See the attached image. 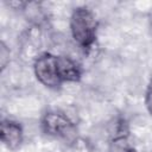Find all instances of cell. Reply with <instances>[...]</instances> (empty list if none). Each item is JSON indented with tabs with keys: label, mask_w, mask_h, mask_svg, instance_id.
<instances>
[{
	"label": "cell",
	"mask_w": 152,
	"mask_h": 152,
	"mask_svg": "<svg viewBox=\"0 0 152 152\" xmlns=\"http://www.w3.org/2000/svg\"><path fill=\"white\" fill-rule=\"evenodd\" d=\"M150 20H151V27H152V14H151V19Z\"/></svg>",
	"instance_id": "8"
},
{
	"label": "cell",
	"mask_w": 152,
	"mask_h": 152,
	"mask_svg": "<svg viewBox=\"0 0 152 152\" xmlns=\"http://www.w3.org/2000/svg\"><path fill=\"white\" fill-rule=\"evenodd\" d=\"M42 129L45 134L71 142L77 137V129L75 124L63 113L50 110L42 118Z\"/></svg>",
	"instance_id": "3"
},
{
	"label": "cell",
	"mask_w": 152,
	"mask_h": 152,
	"mask_svg": "<svg viewBox=\"0 0 152 152\" xmlns=\"http://www.w3.org/2000/svg\"><path fill=\"white\" fill-rule=\"evenodd\" d=\"M0 55H1V68L4 69L5 68V65H6V61H8L10 58V51L7 50V48L5 46V44L4 43H1V48H0Z\"/></svg>",
	"instance_id": "7"
},
{
	"label": "cell",
	"mask_w": 152,
	"mask_h": 152,
	"mask_svg": "<svg viewBox=\"0 0 152 152\" xmlns=\"http://www.w3.org/2000/svg\"><path fill=\"white\" fill-rule=\"evenodd\" d=\"M99 21L87 6L76 7L70 17V32L75 43L88 53L96 42Z\"/></svg>",
	"instance_id": "2"
},
{
	"label": "cell",
	"mask_w": 152,
	"mask_h": 152,
	"mask_svg": "<svg viewBox=\"0 0 152 152\" xmlns=\"http://www.w3.org/2000/svg\"><path fill=\"white\" fill-rule=\"evenodd\" d=\"M0 126H1L0 137L4 145L11 150H15L17 147H19L24 138V131L21 125L17 121L4 119L1 120Z\"/></svg>",
	"instance_id": "4"
},
{
	"label": "cell",
	"mask_w": 152,
	"mask_h": 152,
	"mask_svg": "<svg viewBox=\"0 0 152 152\" xmlns=\"http://www.w3.org/2000/svg\"><path fill=\"white\" fill-rule=\"evenodd\" d=\"M145 104L147 108V112L150 113V115L152 116V77L148 82L147 89H146V94H145Z\"/></svg>",
	"instance_id": "6"
},
{
	"label": "cell",
	"mask_w": 152,
	"mask_h": 152,
	"mask_svg": "<svg viewBox=\"0 0 152 152\" xmlns=\"http://www.w3.org/2000/svg\"><path fill=\"white\" fill-rule=\"evenodd\" d=\"M33 71L37 80L50 89H57L65 82H78L83 74L81 64L75 59L50 52L34 59Z\"/></svg>",
	"instance_id": "1"
},
{
	"label": "cell",
	"mask_w": 152,
	"mask_h": 152,
	"mask_svg": "<svg viewBox=\"0 0 152 152\" xmlns=\"http://www.w3.org/2000/svg\"><path fill=\"white\" fill-rule=\"evenodd\" d=\"M109 152H137V151L128 145L126 135L119 134L112 140Z\"/></svg>",
	"instance_id": "5"
}]
</instances>
